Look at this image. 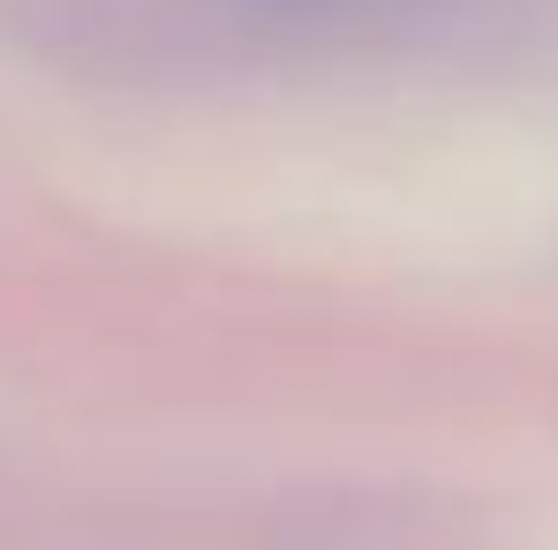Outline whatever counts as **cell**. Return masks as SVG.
Masks as SVG:
<instances>
[{
    "label": "cell",
    "instance_id": "obj_1",
    "mask_svg": "<svg viewBox=\"0 0 558 550\" xmlns=\"http://www.w3.org/2000/svg\"><path fill=\"white\" fill-rule=\"evenodd\" d=\"M234 8H257L279 23H371V15H392L408 0H234Z\"/></svg>",
    "mask_w": 558,
    "mask_h": 550
}]
</instances>
